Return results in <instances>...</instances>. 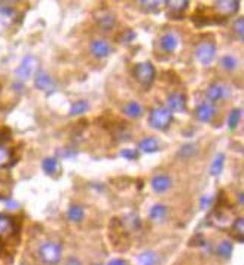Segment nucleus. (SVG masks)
I'll list each match as a JSON object with an SVG mask.
<instances>
[{
	"mask_svg": "<svg viewBox=\"0 0 244 265\" xmlns=\"http://www.w3.org/2000/svg\"><path fill=\"white\" fill-rule=\"evenodd\" d=\"M171 186H173L171 177L168 176V175H164V173L155 175V176L152 177V180H151V188H152V191L156 192V194H164Z\"/></svg>",
	"mask_w": 244,
	"mask_h": 265,
	"instance_id": "nucleus-12",
	"label": "nucleus"
},
{
	"mask_svg": "<svg viewBox=\"0 0 244 265\" xmlns=\"http://www.w3.org/2000/svg\"><path fill=\"white\" fill-rule=\"evenodd\" d=\"M234 33L238 36L240 41H243L244 38V20L243 17H238L235 21H234Z\"/></svg>",
	"mask_w": 244,
	"mask_h": 265,
	"instance_id": "nucleus-31",
	"label": "nucleus"
},
{
	"mask_svg": "<svg viewBox=\"0 0 244 265\" xmlns=\"http://www.w3.org/2000/svg\"><path fill=\"white\" fill-rule=\"evenodd\" d=\"M137 265H156L158 264V255L154 250H145L135 258Z\"/></svg>",
	"mask_w": 244,
	"mask_h": 265,
	"instance_id": "nucleus-19",
	"label": "nucleus"
},
{
	"mask_svg": "<svg viewBox=\"0 0 244 265\" xmlns=\"http://www.w3.org/2000/svg\"><path fill=\"white\" fill-rule=\"evenodd\" d=\"M66 265H82V262L76 256H70V258H67Z\"/></svg>",
	"mask_w": 244,
	"mask_h": 265,
	"instance_id": "nucleus-38",
	"label": "nucleus"
},
{
	"mask_svg": "<svg viewBox=\"0 0 244 265\" xmlns=\"http://www.w3.org/2000/svg\"><path fill=\"white\" fill-rule=\"evenodd\" d=\"M5 204H6V207H8L9 210H14V209H18V207H20V204H18L17 201H14V200H6Z\"/></svg>",
	"mask_w": 244,
	"mask_h": 265,
	"instance_id": "nucleus-37",
	"label": "nucleus"
},
{
	"mask_svg": "<svg viewBox=\"0 0 244 265\" xmlns=\"http://www.w3.org/2000/svg\"><path fill=\"white\" fill-rule=\"evenodd\" d=\"M156 70L155 66L151 61H143L138 63L134 67V78L137 79V82L143 87V88H149L154 81H155Z\"/></svg>",
	"mask_w": 244,
	"mask_h": 265,
	"instance_id": "nucleus-4",
	"label": "nucleus"
},
{
	"mask_svg": "<svg viewBox=\"0 0 244 265\" xmlns=\"http://www.w3.org/2000/svg\"><path fill=\"white\" fill-rule=\"evenodd\" d=\"M34 87L41 91H44L46 94H51L54 92L55 85H54V81L52 78L46 73V72H38V75L34 76Z\"/></svg>",
	"mask_w": 244,
	"mask_h": 265,
	"instance_id": "nucleus-14",
	"label": "nucleus"
},
{
	"mask_svg": "<svg viewBox=\"0 0 244 265\" xmlns=\"http://www.w3.org/2000/svg\"><path fill=\"white\" fill-rule=\"evenodd\" d=\"M94 20L98 28L103 31H112L116 25V17L109 9H100L98 12H95Z\"/></svg>",
	"mask_w": 244,
	"mask_h": 265,
	"instance_id": "nucleus-7",
	"label": "nucleus"
},
{
	"mask_svg": "<svg viewBox=\"0 0 244 265\" xmlns=\"http://www.w3.org/2000/svg\"><path fill=\"white\" fill-rule=\"evenodd\" d=\"M232 237L238 242V243H241L243 242V237H244V219L243 218H237L235 222L232 223Z\"/></svg>",
	"mask_w": 244,
	"mask_h": 265,
	"instance_id": "nucleus-25",
	"label": "nucleus"
},
{
	"mask_svg": "<svg viewBox=\"0 0 244 265\" xmlns=\"http://www.w3.org/2000/svg\"><path fill=\"white\" fill-rule=\"evenodd\" d=\"M148 124L154 130L165 131L173 124V113L168 111L165 106H156V108H154L152 111L149 112Z\"/></svg>",
	"mask_w": 244,
	"mask_h": 265,
	"instance_id": "nucleus-2",
	"label": "nucleus"
},
{
	"mask_svg": "<svg viewBox=\"0 0 244 265\" xmlns=\"http://www.w3.org/2000/svg\"><path fill=\"white\" fill-rule=\"evenodd\" d=\"M89 52L94 58L103 60V58H108L109 55H112L113 46L106 39H94L89 45Z\"/></svg>",
	"mask_w": 244,
	"mask_h": 265,
	"instance_id": "nucleus-6",
	"label": "nucleus"
},
{
	"mask_svg": "<svg viewBox=\"0 0 244 265\" xmlns=\"http://www.w3.org/2000/svg\"><path fill=\"white\" fill-rule=\"evenodd\" d=\"M216 108H215V105H212V103H208V102H202L200 103L197 108H195V116H197V119L201 121V122H212L213 119H215V116H216Z\"/></svg>",
	"mask_w": 244,
	"mask_h": 265,
	"instance_id": "nucleus-10",
	"label": "nucleus"
},
{
	"mask_svg": "<svg viewBox=\"0 0 244 265\" xmlns=\"http://www.w3.org/2000/svg\"><path fill=\"white\" fill-rule=\"evenodd\" d=\"M195 60L201 66H210L216 60L218 55V46L213 41H202L195 48Z\"/></svg>",
	"mask_w": 244,
	"mask_h": 265,
	"instance_id": "nucleus-3",
	"label": "nucleus"
},
{
	"mask_svg": "<svg viewBox=\"0 0 244 265\" xmlns=\"http://www.w3.org/2000/svg\"><path fill=\"white\" fill-rule=\"evenodd\" d=\"M66 216L70 222L79 223V222H82V219L85 218V210H84V207L79 206V204H70L68 209H67Z\"/></svg>",
	"mask_w": 244,
	"mask_h": 265,
	"instance_id": "nucleus-17",
	"label": "nucleus"
},
{
	"mask_svg": "<svg viewBox=\"0 0 244 265\" xmlns=\"http://www.w3.org/2000/svg\"><path fill=\"white\" fill-rule=\"evenodd\" d=\"M38 255L45 265H57L63 259V246L58 242L46 240L39 246Z\"/></svg>",
	"mask_w": 244,
	"mask_h": 265,
	"instance_id": "nucleus-1",
	"label": "nucleus"
},
{
	"mask_svg": "<svg viewBox=\"0 0 244 265\" xmlns=\"http://www.w3.org/2000/svg\"><path fill=\"white\" fill-rule=\"evenodd\" d=\"M140 6L146 11V12H158V9L161 8V2H140Z\"/></svg>",
	"mask_w": 244,
	"mask_h": 265,
	"instance_id": "nucleus-32",
	"label": "nucleus"
},
{
	"mask_svg": "<svg viewBox=\"0 0 244 265\" xmlns=\"http://www.w3.org/2000/svg\"><path fill=\"white\" fill-rule=\"evenodd\" d=\"M171 113H185L188 111V102L186 95L182 92H173L167 98V106H165Z\"/></svg>",
	"mask_w": 244,
	"mask_h": 265,
	"instance_id": "nucleus-9",
	"label": "nucleus"
},
{
	"mask_svg": "<svg viewBox=\"0 0 244 265\" xmlns=\"http://www.w3.org/2000/svg\"><path fill=\"white\" fill-rule=\"evenodd\" d=\"M159 46L164 52H173L176 51L179 46V36L175 31H167L161 36L159 39Z\"/></svg>",
	"mask_w": 244,
	"mask_h": 265,
	"instance_id": "nucleus-15",
	"label": "nucleus"
},
{
	"mask_svg": "<svg viewBox=\"0 0 244 265\" xmlns=\"http://www.w3.org/2000/svg\"><path fill=\"white\" fill-rule=\"evenodd\" d=\"M134 39H135V33H134L133 28H125V30L118 36V41H119L121 44H130V42H133Z\"/></svg>",
	"mask_w": 244,
	"mask_h": 265,
	"instance_id": "nucleus-29",
	"label": "nucleus"
},
{
	"mask_svg": "<svg viewBox=\"0 0 244 265\" xmlns=\"http://www.w3.org/2000/svg\"><path fill=\"white\" fill-rule=\"evenodd\" d=\"M167 216V207L161 203H156L149 210V219L152 222H161Z\"/></svg>",
	"mask_w": 244,
	"mask_h": 265,
	"instance_id": "nucleus-20",
	"label": "nucleus"
},
{
	"mask_svg": "<svg viewBox=\"0 0 244 265\" xmlns=\"http://www.w3.org/2000/svg\"><path fill=\"white\" fill-rule=\"evenodd\" d=\"M221 67L225 69L226 72H234L238 67V60L234 55L226 54V55H223L222 58H221Z\"/></svg>",
	"mask_w": 244,
	"mask_h": 265,
	"instance_id": "nucleus-27",
	"label": "nucleus"
},
{
	"mask_svg": "<svg viewBox=\"0 0 244 265\" xmlns=\"http://www.w3.org/2000/svg\"><path fill=\"white\" fill-rule=\"evenodd\" d=\"M223 165H225V155L223 154H218L215 156L212 165H210V175L212 176H221L223 170Z\"/></svg>",
	"mask_w": 244,
	"mask_h": 265,
	"instance_id": "nucleus-24",
	"label": "nucleus"
},
{
	"mask_svg": "<svg viewBox=\"0 0 244 265\" xmlns=\"http://www.w3.org/2000/svg\"><path fill=\"white\" fill-rule=\"evenodd\" d=\"M210 203H212V198H210L208 195H204V197L200 200L201 209H207V207L210 206Z\"/></svg>",
	"mask_w": 244,
	"mask_h": 265,
	"instance_id": "nucleus-36",
	"label": "nucleus"
},
{
	"mask_svg": "<svg viewBox=\"0 0 244 265\" xmlns=\"http://www.w3.org/2000/svg\"><path fill=\"white\" fill-rule=\"evenodd\" d=\"M108 265H130V264H128L127 261L121 259V258H115V259H112Z\"/></svg>",
	"mask_w": 244,
	"mask_h": 265,
	"instance_id": "nucleus-39",
	"label": "nucleus"
},
{
	"mask_svg": "<svg viewBox=\"0 0 244 265\" xmlns=\"http://www.w3.org/2000/svg\"><path fill=\"white\" fill-rule=\"evenodd\" d=\"M125 222L131 226V229H138L140 225H142V222H140V216L135 215V213H130V215L127 216Z\"/></svg>",
	"mask_w": 244,
	"mask_h": 265,
	"instance_id": "nucleus-34",
	"label": "nucleus"
},
{
	"mask_svg": "<svg viewBox=\"0 0 244 265\" xmlns=\"http://www.w3.org/2000/svg\"><path fill=\"white\" fill-rule=\"evenodd\" d=\"M17 234H18V226L15 219L6 213H0V244L14 240Z\"/></svg>",
	"mask_w": 244,
	"mask_h": 265,
	"instance_id": "nucleus-5",
	"label": "nucleus"
},
{
	"mask_svg": "<svg viewBox=\"0 0 244 265\" xmlns=\"http://www.w3.org/2000/svg\"><path fill=\"white\" fill-rule=\"evenodd\" d=\"M137 151H142L145 154H155L158 151H161V145L158 142V139L152 137V136H148V137H143L138 145H137Z\"/></svg>",
	"mask_w": 244,
	"mask_h": 265,
	"instance_id": "nucleus-16",
	"label": "nucleus"
},
{
	"mask_svg": "<svg viewBox=\"0 0 244 265\" xmlns=\"http://www.w3.org/2000/svg\"><path fill=\"white\" fill-rule=\"evenodd\" d=\"M167 9L170 11V14H182L189 8V2L188 0H173V2H165Z\"/></svg>",
	"mask_w": 244,
	"mask_h": 265,
	"instance_id": "nucleus-22",
	"label": "nucleus"
},
{
	"mask_svg": "<svg viewBox=\"0 0 244 265\" xmlns=\"http://www.w3.org/2000/svg\"><path fill=\"white\" fill-rule=\"evenodd\" d=\"M34 69H36V58L33 55H25L21 60L20 66L15 70V76L18 81L24 82V81L30 79V76L34 73Z\"/></svg>",
	"mask_w": 244,
	"mask_h": 265,
	"instance_id": "nucleus-8",
	"label": "nucleus"
},
{
	"mask_svg": "<svg viewBox=\"0 0 244 265\" xmlns=\"http://www.w3.org/2000/svg\"><path fill=\"white\" fill-rule=\"evenodd\" d=\"M232 252H234V246L229 240H223L218 246V255L223 259H229L232 256Z\"/></svg>",
	"mask_w": 244,
	"mask_h": 265,
	"instance_id": "nucleus-26",
	"label": "nucleus"
},
{
	"mask_svg": "<svg viewBox=\"0 0 244 265\" xmlns=\"http://www.w3.org/2000/svg\"><path fill=\"white\" fill-rule=\"evenodd\" d=\"M89 111V103L87 100H76L70 109H68V116H79V115H84Z\"/></svg>",
	"mask_w": 244,
	"mask_h": 265,
	"instance_id": "nucleus-23",
	"label": "nucleus"
},
{
	"mask_svg": "<svg viewBox=\"0 0 244 265\" xmlns=\"http://www.w3.org/2000/svg\"><path fill=\"white\" fill-rule=\"evenodd\" d=\"M60 169V164H58V159L57 158H52V156H48L42 161V170L45 172V175L48 176H54Z\"/></svg>",
	"mask_w": 244,
	"mask_h": 265,
	"instance_id": "nucleus-21",
	"label": "nucleus"
},
{
	"mask_svg": "<svg viewBox=\"0 0 244 265\" xmlns=\"http://www.w3.org/2000/svg\"><path fill=\"white\" fill-rule=\"evenodd\" d=\"M124 113L128 116V118H131V119H138L142 115H143V106L138 103V102H135V100H131V102H128L125 106H124Z\"/></svg>",
	"mask_w": 244,
	"mask_h": 265,
	"instance_id": "nucleus-18",
	"label": "nucleus"
},
{
	"mask_svg": "<svg viewBox=\"0 0 244 265\" xmlns=\"http://www.w3.org/2000/svg\"><path fill=\"white\" fill-rule=\"evenodd\" d=\"M215 9L218 11V14H221L223 17H231L235 15L240 9V2L238 0H221V2H215Z\"/></svg>",
	"mask_w": 244,
	"mask_h": 265,
	"instance_id": "nucleus-13",
	"label": "nucleus"
},
{
	"mask_svg": "<svg viewBox=\"0 0 244 265\" xmlns=\"http://www.w3.org/2000/svg\"><path fill=\"white\" fill-rule=\"evenodd\" d=\"M225 95H226V87L222 82H212L205 89V97H207L208 103H212V105L223 100Z\"/></svg>",
	"mask_w": 244,
	"mask_h": 265,
	"instance_id": "nucleus-11",
	"label": "nucleus"
},
{
	"mask_svg": "<svg viewBox=\"0 0 244 265\" xmlns=\"http://www.w3.org/2000/svg\"><path fill=\"white\" fill-rule=\"evenodd\" d=\"M119 155L122 156V158H125V159H128V161H135L137 158H138V151L137 149H133V148H125V149H122Z\"/></svg>",
	"mask_w": 244,
	"mask_h": 265,
	"instance_id": "nucleus-33",
	"label": "nucleus"
},
{
	"mask_svg": "<svg viewBox=\"0 0 244 265\" xmlns=\"http://www.w3.org/2000/svg\"><path fill=\"white\" fill-rule=\"evenodd\" d=\"M195 146L194 145H186V146H182V149H180V154L183 155V156H192V155L195 154Z\"/></svg>",
	"mask_w": 244,
	"mask_h": 265,
	"instance_id": "nucleus-35",
	"label": "nucleus"
},
{
	"mask_svg": "<svg viewBox=\"0 0 244 265\" xmlns=\"http://www.w3.org/2000/svg\"><path fill=\"white\" fill-rule=\"evenodd\" d=\"M240 119H241V111L237 109V108L232 109V111L229 112V115H228V127L231 130H235L238 127V124H240Z\"/></svg>",
	"mask_w": 244,
	"mask_h": 265,
	"instance_id": "nucleus-28",
	"label": "nucleus"
},
{
	"mask_svg": "<svg viewBox=\"0 0 244 265\" xmlns=\"http://www.w3.org/2000/svg\"><path fill=\"white\" fill-rule=\"evenodd\" d=\"M9 159H11V152H9V149H8L3 143H0V169L6 167L8 162H9Z\"/></svg>",
	"mask_w": 244,
	"mask_h": 265,
	"instance_id": "nucleus-30",
	"label": "nucleus"
}]
</instances>
